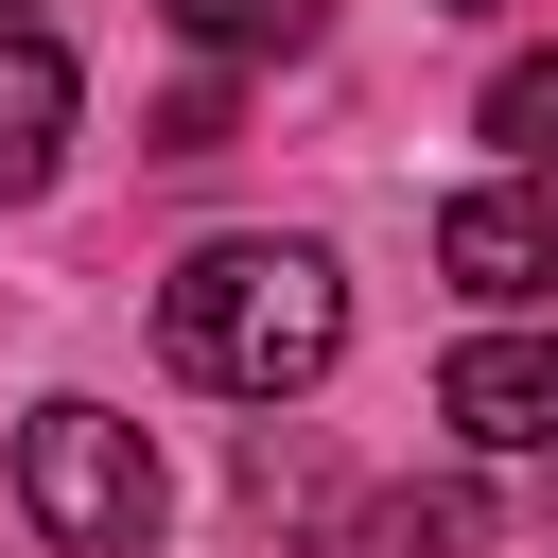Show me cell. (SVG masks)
Returning a JSON list of instances; mask_svg holds the SVG:
<instances>
[{"mask_svg":"<svg viewBox=\"0 0 558 558\" xmlns=\"http://www.w3.org/2000/svg\"><path fill=\"white\" fill-rule=\"evenodd\" d=\"M488 140H506L523 174H558V52H506V70H488Z\"/></svg>","mask_w":558,"mask_h":558,"instance_id":"obj_8","label":"cell"},{"mask_svg":"<svg viewBox=\"0 0 558 558\" xmlns=\"http://www.w3.org/2000/svg\"><path fill=\"white\" fill-rule=\"evenodd\" d=\"M0 17H35V0H0Z\"/></svg>","mask_w":558,"mask_h":558,"instance_id":"obj_10","label":"cell"},{"mask_svg":"<svg viewBox=\"0 0 558 558\" xmlns=\"http://www.w3.org/2000/svg\"><path fill=\"white\" fill-rule=\"evenodd\" d=\"M157 17H174L209 70H262V52H314V35H331V0H157Z\"/></svg>","mask_w":558,"mask_h":558,"instance_id":"obj_6","label":"cell"},{"mask_svg":"<svg viewBox=\"0 0 558 558\" xmlns=\"http://www.w3.org/2000/svg\"><path fill=\"white\" fill-rule=\"evenodd\" d=\"M52 157H70V52L0 17V192H52Z\"/></svg>","mask_w":558,"mask_h":558,"instance_id":"obj_5","label":"cell"},{"mask_svg":"<svg viewBox=\"0 0 558 558\" xmlns=\"http://www.w3.org/2000/svg\"><path fill=\"white\" fill-rule=\"evenodd\" d=\"M157 349H174L209 401H296V384H331V349H349V279H331V244L227 227V244H192V262L157 279Z\"/></svg>","mask_w":558,"mask_h":558,"instance_id":"obj_1","label":"cell"},{"mask_svg":"<svg viewBox=\"0 0 558 558\" xmlns=\"http://www.w3.org/2000/svg\"><path fill=\"white\" fill-rule=\"evenodd\" d=\"M436 418L471 453H558V331H471L436 366Z\"/></svg>","mask_w":558,"mask_h":558,"instance_id":"obj_4","label":"cell"},{"mask_svg":"<svg viewBox=\"0 0 558 558\" xmlns=\"http://www.w3.org/2000/svg\"><path fill=\"white\" fill-rule=\"evenodd\" d=\"M349 558H488V506H471V488H384V506L349 523Z\"/></svg>","mask_w":558,"mask_h":558,"instance_id":"obj_7","label":"cell"},{"mask_svg":"<svg viewBox=\"0 0 558 558\" xmlns=\"http://www.w3.org/2000/svg\"><path fill=\"white\" fill-rule=\"evenodd\" d=\"M436 17H471V0H436Z\"/></svg>","mask_w":558,"mask_h":558,"instance_id":"obj_9","label":"cell"},{"mask_svg":"<svg viewBox=\"0 0 558 558\" xmlns=\"http://www.w3.org/2000/svg\"><path fill=\"white\" fill-rule=\"evenodd\" d=\"M436 262L471 279V296H558V174H488V192H453L436 209Z\"/></svg>","mask_w":558,"mask_h":558,"instance_id":"obj_3","label":"cell"},{"mask_svg":"<svg viewBox=\"0 0 558 558\" xmlns=\"http://www.w3.org/2000/svg\"><path fill=\"white\" fill-rule=\"evenodd\" d=\"M17 506H35V541H70V558H140L157 541V436L122 418V401H35L17 418Z\"/></svg>","mask_w":558,"mask_h":558,"instance_id":"obj_2","label":"cell"}]
</instances>
